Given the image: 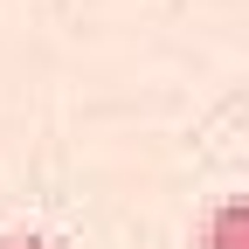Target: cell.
I'll return each instance as SVG.
<instances>
[{"mask_svg":"<svg viewBox=\"0 0 249 249\" xmlns=\"http://www.w3.org/2000/svg\"><path fill=\"white\" fill-rule=\"evenodd\" d=\"M0 249H55L49 235H0Z\"/></svg>","mask_w":249,"mask_h":249,"instance_id":"7a4b0ae2","label":"cell"},{"mask_svg":"<svg viewBox=\"0 0 249 249\" xmlns=\"http://www.w3.org/2000/svg\"><path fill=\"white\" fill-rule=\"evenodd\" d=\"M201 249H249V201H214L201 222Z\"/></svg>","mask_w":249,"mask_h":249,"instance_id":"6da1fadb","label":"cell"}]
</instances>
